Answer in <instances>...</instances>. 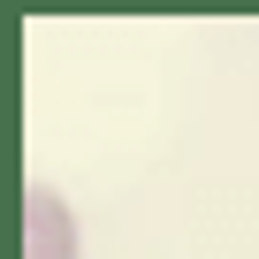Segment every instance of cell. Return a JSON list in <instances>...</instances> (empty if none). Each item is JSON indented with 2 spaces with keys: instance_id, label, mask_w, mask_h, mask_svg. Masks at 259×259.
Returning a JSON list of instances; mask_svg holds the SVG:
<instances>
[{
  "instance_id": "6da1fadb",
  "label": "cell",
  "mask_w": 259,
  "mask_h": 259,
  "mask_svg": "<svg viewBox=\"0 0 259 259\" xmlns=\"http://www.w3.org/2000/svg\"><path fill=\"white\" fill-rule=\"evenodd\" d=\"M23 259H76V213L46 183L23 191Z\"/></svg>"
}]
</instances>
